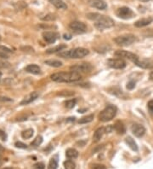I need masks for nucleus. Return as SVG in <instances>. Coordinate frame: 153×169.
<instances>
[{"mask_svg": "<svg viewBox=\"0 0 153 169\" xmlns=\"http://www.w3.org/2000/svg\"><path fill=\"white\" fill-rule=\"evenodd\" d=\"M51 80L55 82H60V83H72L78 80H81L82 76L78 73L76 72H60L53 74L50 76Z\"/></svg>", "mask_w": 153, "mask_h": 169, "instance_id": "nucleus-1", "label": "nucleus"}, {"mask_svg": "<svg viewBox=\"0 0 153 169\" xmlns=\"http://www.w3.org/2000/svg\"><path fill=\"white\" fill-rule=\"evenodd\" d=\"M88 50L85 48H76L74 50L70 51H65L60 52L59 56L64 58H74V59H79L83 58L84 56L88 55Z\"/></svg>", "mask_w": 153, "mask_h": 169, "instance_id": "nucleus-2", "label": "nucleus"}, {"mask_svg": "<svg viewBox=\"0 0 153 169\" xmlns=\"http://www.w3.org/2000/svg\"><path fill=\"white\" fill-rule=\"evenodd\" d=\"M114 26V21L107 15H100L97 18L94 20V27L98 30H105L107 28H111Z\"/></svg>", "mask_w": 153, "mask_h": 169, "instance_id": "nucleus-3", "label": "nucleus"}, {"mask_svg": "<svg viewBox=\"0 0 153 169\" xmlns=\"http://www.w3.org/2000/svg\"><path fill=\"white\" fill-rule=\"evenodd\" d=\"M116 112L117 108L115 105H107L99 114V119L103 122L110 121L116 116Z\"/></svg>", "mask_w": 153, "mask_h": 169, "instance_id": "nucleus-4", "label": "nucleus"}, {"mask_svg": "<svg viewBox=\"0 0 153 169\" xmlns=\"http://www.w3.org/2000/svg\"><path fill=\"white\" fill-rule=\"evenodd\" d=\"M137 38L133 34H127V35H123V36H118L115 38L114 41L117 45L119 46H129L132 44L136 42Z\"/></svg>", "mask_w": 153, "mask_h": 169, "instance_id": "nucleus-5", "label": "nucleus"}, {"mask_svg": "<svg viewBox=\"0 0 153 169\" xmlns=\"http://www.w3.org/2000/svg\"><path fill=\"white\" fill-rule=\"evenodd\" d=\"M116 15L121 19L123 20H129V19L133 18L135 15L134 11L129 7H121L116 10Z\"/></svg>", "mask_w": 153, "mask_h": 169, "instance_id": "nucleus-6", "label": "nucleus"}, {"mask_svg": "<svg viewBox=\"0 0 153 169\" xmlns=\"http://www.w3.org/2000/svg\"><path fill=\"white\" fill-rule=\"evenodd\" d=\"M72 72H76V73H89L93 69V67L89 63H80L77 65L72 66L70 68Z\"/></svg>", "mask_w": 153, "mask_h": 169, "instance_id": "nucleus-7", "label": "nucleus"}, {"mask_svg": "<svg viewBox=\"0 0 153 169\" xmlns=\"http://www.w3.org/2000/svg\"><path fill=\"white\" fill-rule=\"evenodd\" d=\"M115 56L117 57H120V58H126V59H129L131 61L135 62L139 59V56L137 55H135V53H132V52L127 51H116L115 52Z\"/></svg>", "mask_w": 153, "mask_h": 169, "instance_id": "nucleus-8", "label": "nucleus"}, {"mask_svg": "<svg viewBox=\"0 0 153 169\" xmlns=\"http://www.w3.org/2000/svg\"><path fill=\"white\" fill-rule=\"evenodd\" d=\"M70 28L77 33H85L86 32V29H87V27L86 25L84 23V22H71L69 25Z\"/></svg>", "mask_w": 153, "mask_h": 169, "instance_id": "nucleus-9", "label": "nucleus"}, {"mask_svg": "<svg viewBox=\"0 0 153 169\" xmlns=\"http://www.w3.org/2000/svg\"><path fill=\"white\" fill-rule=\"evenodd\" d=\"M108 65L115 69H123L126 67V62L122 58L110 59L108 61Z\"/></svg>", "mask_w": 153, "mask_h": 169, "instance_id": "nucleus-10", "label": "nucleus"}, {"mask_svg": "<svg viewBox=\"0 0 153 169\" xmlns=\"http://www.w3.org/2000/svg\"><path fill=\"white\" fill-rule=\"evenodd\" d=\"M135 64L144 69H152L153 68V61L150 59H139L135 61Z\"/></svg>", "mask_w": 153, "mask_h": 169, "instance_id": "nucleus-11", "label": "nucleus"}, {"mask_svg": "<svg viewBox=\"0 0 153 169\" xmlns=\"http://www.w3.org/2000/svg\"><path fill=\"white\" fill-rule=\"evenodd\" d=\"M43 39L49 44H53L59 38V34L55 32H43L42 34Z\"/></svg>", "mask_w": 153, "mask_h": 169, "instance_id": "nucleus-12", "label": "nucleus"}, {"mask_svg": "<svg viewBox=\"0 0 153 169\" xmlns=\"http://www.w3.org/2000/svg\"><path fill=\"white\" fill-rule=\"evenodd\" d=\"M131 131L135 137L141 138L144 136V134L145 133V128L139 124H134L131 127Z\"/></svg>", "mask_w": 153, "mask_h": 169, "instance_id": "nucleus-13", "label": "nucleus"}, {"mask_svg": "<svg viewBox=\"0 0 153 169\" xmlns=\"http://www.w3.org/2000/svg\"><path fill=\"white\" fill-rule=\"evenodd\" d=\"M88 4L91 7L98 9H106L107 8V3L103 0H88Z\"/></svg>", "mask_w": 153, "mask_h": 169, "instance_id": "nucleus-14", "label": "nucleus"}, {"mask_svg": "<svg viewBox=\"0 0 153 169\" xmlns=\"http://www.w3.org/2000/svg\"><path fill=\"white\" fill-rule=\"evenodd\" d=\"M153 22L152 17H147V18L140 19L139 21L135 22V26L137 28H143L145 26H148L149 24H151Z\"/></svg>", "mask_w": 153, "mask_h": 169, "instance_id": "nucleus-15", "label": "nucleus"}, {"mask_svg": "<svg viewBox=\"0 0 153 169\" xmlns=\"http://www.w3.org/2000/svg\"><path fill=\"white\" fill-rule=\"evenodd\" d=\"M37 98H38V93L37 92H33V93H31L30 95H28L27 97H26L21 102V105H27L28 103H31L34 100H36Z\"/></svg>", "mask_w": 153, "mask_h": 169, "instance_id": "nucleus-16", "label": "nucleus"}, {"mask_svg": "<svg viewBox=\"0 0 153 169\" xmlns=\"http://www.w3.org/2000/svg\"><path fill=\"white\" fill-rule=\"evenodd\" d=\"M106 131H105V127H100V128H98L96 131H94V133L93 135V141L94 143H97L101 139L102 136H103V134L105 133Z\"/></svg>", "mask_w": 153, "mask_h": 169, "instance_id": "nucleus-17", "label": "nucleus"}, {"mask_svg": "<svg viewBox=\"0 0 153 169\" xmlns=\"http://www.w3.org/2000/svg\"><path fill=\"white\" fill-rule=\"evenodd\" d=\"M51 5H53L56 8L60 9H66L67 5L63 0H49Z\"/></svg>", "mask_w": 153, "mask_h": 169, "instance_id": "nucleus-18", "label": "nucleus"}, {"mask_svg": "<svg viewBox=\"0 0 153 169\" xmlns=\"http://www.w3.org/2000/svg\"><path fill=\"white\" fill-rule=\"evenodd\" d=\"M26 71L27 73L33 74V75H39L41 73V69L39 68V66L36 64H30L26 68Z\"/></svg>", "mask_w": 153, "mask_h": 169, "instance_id": "nucleus-19", "label": "nucleus"}, {"mask_svg": "<svg viewBox=\"0 0 153 169\" xmlns=\"http://www.w3.org/2000/svg\"><path fill=\"white\" fill-rule=\"evenodd\" d=\"M114 129H115V131L118 133V134H121V135H123V134H124L126 131V128H125V126L123 125V123L121 121H116L115 123V125H114V127H113Z\"/></svg>", "mask_w": 153, "mask_h": 169, "instance_id": "nucleus-20", "label": "nucleus"}, {"mask_svg": "<svg viewBox=\"0 0 153 169\" xmlns=\"http://www.w3.org/2000/svg\"><path fill=\"white\" fill-rule=\"evenodd\" d=\"M126 144L129 146V148L131 150H133L134 151H138V146L137 144L135 143V139H133L131 137H127L125 139Z\"/></svg>", "mask_w": 153, "mask_h": 169, "instance_id": "nucleus-21", "label": "nucleus"}, {"mask_svg": "<svg viewBox=\"0 0 153 169\" xmlns=\"http://www.w3.org/2000/svg\"><path fill=\"white\" fill-rule=\"evenodd\" d=\"M65 155L69 159H76L78 156V152L75 149H68L66 150Z\"/></svg>", "mask_w": 153, "mask_h": 169, "instance_id": "nucleus-22", "label": "nucleus"}, {"mask_svg": "<svg viewBox=\"0 0 153 169\" xmlns=\"http://www.w3.org/2000/svg\"><path fill=\"white\" fill-rule=\"evenodd\" d=\"M65 48H66V45H57V46L53 47V48H51V49L47 50L46 52L47 53H49V54H51V53H56V52L63 51V50L65 49Z\"/></svg>", "mask_w": 153, "mask_h": 169, "instance_id": "nucleus-23", "label": "nucleus"}, {"mask_svg": "<svg viewBox=\"0 0 153 169\" xmlns=\"http://www.w3.org/2000/svg\"><path fill=\"white\" fill-rule=\"evenodd\" d=\"M45 64L53 67V68H60L62 66V62L58 60H47L44 61Z\"/></svg>", "mask_w": 153, "mask_h": 169, "instance_id": "nucleus-24", "label": "nucleus"}, {"mask_svg": "<svg viewBox=\"0 0 153 169\" xmlns=\"http://www.w3.org/2000/svg\"><path fill=\"white\" fill-rule=\"evenodd\" d=\"M94 120V114H89L87 116H84V117L81 118L78 121L79 124H86V123H89Z\"/></svg>", "mask_w": 153, "mask_h": 169, "instance_id": "nucleus-25", "label": "nucleus"}, {"mask_svg": "<svg viewBox=\"0 0 153 169\" xmlns=\"http://www.w3.org/2000/svg\"><path fill=\"white\" fill-rule=\"evenodd\" d=\"M57 167H58V160H57V157L51 158V160L49 161V163L48 169H57Z\"/></svg>", "mask_w": 153, "mask_h": 169, "instance_id": "nucleus-26", "label": "nucleus"}, {"mask_svg": "<svg viewBox=\"0 0 153 169\" xmlns=\"http://www.w3.org/2000/svg\"><path fill=\"white\" fill-rule=\"evenodd\" d=\"M33 132L34 131H33V129H27V130L23 131L21 132V136L25 139H29V138H31L33 136Z\"/></svg>", "mask_w": 153, "mask_h": 169, "instance_id": "nucleus-27", "label": "nucleus"}, {"mask_svg": "<svg viewBox=\"0 0 153 169\" xmlns=\"http://www.w3.org/2000/svg\"><path fill=\"white\" fill-rule=\"evenodd\" d=\"M64 167L65 169H75L76 168V164L71 160H67L64 162Z\"/></svg>", "mask_w": 153, "mask_h": 169, "instance_id": "nucleus-28", "label": "nucleus"}, {"mask_svg": "<svg viewBox=\"0 0 153 169\" xmlns=\"http://www.w3.org/2000/svg\"><path fill=\"white\" fill-rule=\"evenodd\" d=\"M77 104V99H70L67 100L65 103V108H74V106Z\"/></svg>", "mask_w": 153, "mask_h": 169, "instance_id": "nucleus-29", "label": "nucleus"}, {"mask_svg": "<svg viewBox=\"0 0 153 169\" xmlns=\"http://www.w3.org/2000/svg\"><path fill=\"white\" fill-rule=\"evenodd\" d=\"M42 143H43V137L37 136V138L33 141V143H32V146H35V147H37V146L40 145Z\"/></svg>", "mask_w": 153, "mask_h": 169, "instance_id": "nucleus-30", "label": "nucleus"}, {"mask_svg": "<svg viewBox=\"0 0 153 169\" xmlns=\"http://www.w3.org/2000/svg\"><path fill=\"white\" fill-rule=\"evenodd\" d=\"M45 168V165L42 162H37L36 164L33 165V169H44Z\"/></svg>", "mask_w": 153, "mask_h": 169, "instance_id": "nucleus-31", "label": "nucleus"}, {"mask_svg": "<svg viewBox=\"0 0 153 169\" xmlns=\"http://www.w3.org/2000/svg\"><path fill=\"white\" fill-rule=\"evenodd\" d=\"M56 15L52 14H49L45 15V17H43V21H53V20H56Z\"/></svg>", "mask_w": 153, "mask_h": 169, "instance_id": "nucleus-32", "label": "nucleus"}, {"mask_svg": "<svg viewBox=\"0 0 153 169\" xmlns=\"http://www.w3.org/2000/svg\"><path fill=\"white\" fill-rule=\"evenodd\" d=\"M14 145L16 148H19V149H27V145L23 144V143H21V142H16Z\"/></svg>", "mask_w": 153, "mask_h": 169, "instance_id": "nucleus-33", "label": "nucleus"}, {"mask_svg": "<svg viewBox=\"0 0 153 169\" xmlns=\"http://www.w3.org/2000/svg\"><path fill=\"white\" fill-rule=\"evenodd\" d=\"M99 15H100V14H97V13H88V14L87 15V17H88V19H90V20L94 21Z\"/></svg>", "mask_w": 153, "mask_h": 169, "instance_id": "nucleus-34", "label": "nucleus"}, {"mask_svg": "<svg viewBox=\"0 0 153 169\" xmlns=\"http://www.w3.org/2000/svg\"><path fill=\"white\" fill-rule=\"evenodd\" d=\"M0 139L3 141H6L7 139V134L3 130H0Z\"/></svg>", "mask_w": 153, "mask_h": 169, "instance_id": "nucleus-35", "label": "nucleus"}, {"mask_svg": "<svg viewBox=\"0 0 153 169\" xmlns=\"http://www.w3.org/2000/svg\"><path fill=\"white\" fill-rule=\"evenodd\" d=\"M135 87V81H129L127 84V89L129 90H133Z\"/></svg>", "mask_w": 153, "mask_h": 169, "instance_id": "nucleus-36", "label": "nucleus"}, {"mask_svg": "<svg viewBox=\"0 0 153 169\" xmlns=\"http://www.w3.org/2000/svg\"><path fill=\"white\" fill-rule=\"evenodd\" d=\"M92 169H107L104 165L101 164H94Z\"/></svg>", "mask_w": 153, "mask_h": 169, "instance_id": "nucleus-37", "label": "nucleus"}, {"mask_svg": "<svg viewBox=\"0 0 153 169\" xmlns=\"http://www.w3.org/2000/svg\"><path fill=\"white\" fill-rule=\"evenodd\" d=\"M8 67H9V63L0 61V68H6Z\"/></svg>", "mask_w": 153, "mask_h": 169, "instance_id": "nucleus-38", "label": "nucleus"}, {"mask_svg": "<svg viewBox=\"0 0 153 169\" xmlns=\"http://www.w3.org/2000/svg\"><path fill=\"white\" fill-rule=\"evenodd\" d=\"M0 58H2V59H8V58H9V56L7 55L6 52L0 51Z\"/></svg>", "mask_w": 153, "mask_h": 169, "instance_id": "nucleus-39", "label": "nucleus"}, {"mask_svg": "<svg viewBox=\"0 0 153 169\" xmlns=\"http://www.w3.org/2000/svg\"><path fill=\"white\" fill-rule=\"evenodd\" d=\"M0 51H4V52H6V53H9V52L12 51H11L10 49H9V48H8V47L1 46V45H0Z\"/></svg>", "mask_w": 153, "mask_h": 169, "instance_id": "nucleus-40", "label": "nucleus"}, {"mask_svg": "<svg viewBox=\"0 0 153 169\" xmlns=\"http://www.w3.org/2000/svg\"><path fill=\"white\" fill-rule=\"evenodd\" d=\"M147 106H148V108L151 111H153V99L149 101L148 103H147Z\"/></svg>", "mask_w": 153, "mask_h": 169, "instance_id": "nucleus-41", "label": "nucleus"}, {"mask_svg": "<svg viewBox=\"0 0 153 169\" xmlns=\"http://www.w3.org/2000/svg\"><path fill=\"white\" fill-rule=\"evenodd\" d=\"M73 92H68V91H62L60 95H64V96H71V95H73Z\"/></svg>", "mask_w": 153, "mask_h": 169, "instance_id": "nucleus-42", "label": "nucleus"}, {"mask_svg": "<svg viewBox=\"0 0 153 169\" xmlns=\"http://www.w3.org/2000/svg\"><path fill=\"white\" fill-rule=\"evenodd\" d=\"M64 38L65 39H71L72 38V35H70V34H64Z\"/></svg>", "mask_w": 153, "mask_h": 169, "instance_id": "nucleus-43", "label": "nucleus"}, {"mask_svg": "<svg viewBox=\"0 0 153 169\" xmlns=\"http://www.w3.org/2000/svg\"><path fill=\"white\" fill-rule=\"evenodd\" d=\"M150 78H151V80H153V71L151 72V74H150Z\"/></svg>", "mask_w": 153, "mask_h": 169, "instance_id": "nucleus-44", "label": "nucleus"}, {"mask_svg": "<svg viewBox=\"0 0 153 169\" xmlns=\"http://www.w3.org/2000/svg\"><path fill=\"white\" fill-rule=\"evenodd\" d=\"M4 150H5V149H4V147H3V146L0 144V152H1V151H3Z\"/></svg>", "mask_w": 153, "mask_h": 169, "instance_id": "nucleus-45", "label": "nucleus"}, {"mask_svg": "<svg viewBox=\"0 0 153 169\" xmlns=\"http://www.w3.org/2000/svg\"><path fill=\"white\" fill-rule=\"evenodd\" d=\"M141 2H148V1H151V0H139Z\"/></svg>", "mask_w": 153, "mask_h": 169, "instance_id": "nucleus-46", "label": "nucleus"}, {"mask_svg": "<svg viewBox=\"0 0 153 169\" xmlns=\"http://www.w3.org/2000/svg\"><path fill=\"white\" fill-rule=\"evenodd\" d=\"M4 169H13V168H11V167H5V168Z\"/></svg>", "mask_w": 153, "mask_h": 169, "instance_id": "nucleus-47", "label": "nucleus"}, {"mask_svg": "<svg viewBox=\"0 0 153 169\" xmlns=\"http://www.w3.org/2000/svg\"><path fill=\"white\" fill-rule=\"evenodd\" d=\"M1 77H2V73L0 72V79H1Z\"/></svg>", "mask_w": 153, "mask_h": 169, "instance_id": "nucleus-48", "label": "nucleus"}, {"mask_svg": "<svg viewBox=\"0 0 153 169\" xmlns=\"http://www.w3.org/2000/svg\"><path fill=\"white\" fill-rule=\"evenodd\" d=\"M1 164H2V162H1V160H0V166H1Z\"/></svg>", "mask_w": 153, "mask_h": 169, "instance_id": "nucleus-49", "label": "nucleus"}, {"mask_svg": "<svg viewBox=\"0 0 153 169\" xmlns=\"http://www.w3.org/2000/svg\"><path fill=\"white\" fill-rule=\"evenodd\" d=\"M0 40H1V37H0Z\"/></svg>", "mask_w": 153, "mask_h": 169, "instance_id": "nucleus-50", "label": "nucleus"}]
</instances>
